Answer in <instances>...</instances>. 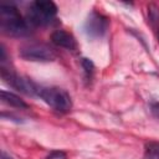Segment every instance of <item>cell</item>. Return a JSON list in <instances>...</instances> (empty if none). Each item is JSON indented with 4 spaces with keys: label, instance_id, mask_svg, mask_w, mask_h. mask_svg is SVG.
<instances>
[{
    "label": "cell",
    "instance_id": "3957f363",
    "mask_svg": "<svg viewBox=\"0 0 159 159\" xmlns=\"http://www.w3.org/2000/svg\"><path fill=\"white\" fill-rule=\"evenodd\" d=\"M57 14V6L50 0H36L30 5L27 21L30 25H47Z\"/></svg>",
    "mask_w": 159,
    "mask_h": 159
},
{
    "label": "cell",
    "instance_id": "5b68a950",
    "mask_svg": "<svg viewBox=\"0 0 159 159\" xmlns=\"http://www.w3.org/2000/svg\"><path fill=\"white\" fill-rule=\"evenodd\" d=\"M1 77L7 84L14 87L15 89H17L27 96H37V91H39L40 86H37L30 78L19 76V75L14 73L12 71L6 70L5 67H1Z\"/></svg>",
    "mask_w": 159,
    "mask_h": 159
},
{
    "label": "cell",
    "instance_id": "7a4b0ae2",
    "mask_svg": "<svg viewBox=\"0 0 159 159\" xmlns=\"http://www.w3.org/2000/svg\"><path fill=\"white\" fill-rule=\"evenodd\" d=\"M37 96L51 108L57 112L67 113L72 108V99L70 94L58 87H39Z\"/></svg>",
    "mask_w": 159,
    "mask_h": 159
},
{
    "label": "cell",
    "instance_id": "277c9868",
    "mask_svg": "<svg viewBox=\"0 0 159 159\" xmlns=\"http://www.w3.org/2000/svg\"><path fill=\"white\" fill-rule=\"evenodd\" d=\"M20 56L26 61L51 62L56 60L55 51L43 43H30L20 48Z\"/></svg>",
    "mask_w": 159,
    "mask_h": 159
},
{
    "label": "cell",
    "instance_id": "4fadbf2b",
    "mask_svg": "<svg viewBox=\"0 0 159 159\" xmlns=\"http://www.w3.org/2000/svg\"><path fill=\"white\" fill-rule=\"evenodd\" d=\"M152 112H153L157 117H159V103H153V104H152Z\"/></svg>",
    "mask_w": 159,
    "mask_h": 159
},
{
    "label": "cell",
    "instance_id": "8fae6325",
    "mask_svg": "<svg viewBox=\"0 0 159 159\" xmlns=\"http://www.w3.org/2000/svg\"><path fill=\"white\" fill-rule=\"evenodd\" d=\"M82 67L84 68V72H86L87 76H91V75L93 73L94 66H93V63H92L91 60H88V58H83V60H82Z\"/></svg>",
    "mask_w": 159,
    "mask_h": 159
},
{
    "label": "cell",
    "instance_id": "52a82bcc",
    "mask_svg": "<svg viewBox=\"0 0 159 159\" xmlns=\"http://www.w3.org/2000/svg\"><path fill=\"white\" fill-rule=\"evenodd\" d=\"M51 40L58 47H63V48L70 50V51H75L77 48V42H76L75 37L65 30L53 31L51 35Z\"/></svg>",
    "mask_w": 159,
    "mask_h": 159
},
{
    "label": "cell",
    "instance_id": "5bb4252c",
    "mask_svg": "<svg viewBox=\"0 0 159 159\" xmlns=\"http://www.w3.org/2000/svg\"><path fill=\"white\" fill-rule=\"evenodd\" d=\"M1 159H12V157H10L9 154H6L4 150L1 152Z\"/></svg>",
    "mask_w": 159,
    "mask_h": 159
},
{
    "label": "cell",
    "instance_id": "30bf717a",
    "mask_svg": "<svg viewBox=\"0 0 159 159\" xmlns=\"http://www.w3.org/2000/svg\"><path fill=\"white\" fill-rule=\"evenodd\" d=\"M143 159H159V142H150L145 145Z\"/></svg>",
    "mask_w": 159,
    "mask_h": 159
},
{
    "label": "cell",
    "instance_id": "7c38bea8",
    "mask_svg": "<svg viewBox=\"0 0 159 159\" xmlns=\"http://www.w3.org/2000/svg\"><path fill=\"white\" fill-rule=\"evenodd\" d=\"M46 159H67V155L65 152L62 150H52L47 157Z\"/></svg>",
    "mask_w": 159,
    "mask_h": 159
},
{
    "label": "cell",
    "instance_id": "9a60e30c",
    "mask_svg": "<svg viewBox=\"0 0 159 159\" xmlns=\"http://www.w3.org/2000/svg\"><path fill=\"white\" fill-rule=\"evenodd\" d=\"M155 32H157V37H158V41H159V27L155 30Z\"/></svg>",
    "mask_w": 159,
    "mask_h": 159
},
{
    "label": "cell",
    "instance_id": "6da1fadb",
    "mask_svg": "<svg viewBox=\"0 0 159 159\" xmlns=\"http://www.w3.org/2000/svg\"><path fill=\"white\" fill-rule=\"evenodd\" d=\"M0 27L10 36H25L29 34L30 22L20 15L16 7L2 5L0 7Z\"/></svg>",
    "mask_w": 159,
    "mask_h": 159
},
{
    "label": "cell",
    "instance_id": "ba28073f",
    "mask_svg": "<svg viewBox=\"0 0 159 159\" xmlns=\"http://www.w3.org/2000/svg\"><path fill=\"white\" fill-rule=\"evenodd\" d=\"M0 94H1V101L6 104L11 106V107L20 108V109L29 107L27 103L24 99H21L19 96H16L15 93H11V92H7V91H1Z\"/></svg>",
    "mask_w": 159,
    "mask_h": 159
},
{
    "label": "cell",
    "instance_id": "9c48e42d",
    "mask_svg": "<svg viewBox=\"0 0 159 159\" xmlns=\"http://www.w3.org/2000/svg\"><path fill=\"white\" fill-rule=\"evenodd\" d=\"M148 19L154 30H157L159 27V6L157 4L152 2L148 5Z\"/></svg>",
    "mask_w": 159,
    "mask_h": 159
},
{
    "label": "cell",
    "instance_id": "8992f818",
    "mask_svg": "<svg viewBox=\"0 0 159 159\" xmlns=\"http://www.w3.org/2000/svg\"><path fill=\"white\" fill-rule=\"evenodd\" d=\"M108 27V19L96 11L91 12L86 20L84 30L91 37H101L106 34Z\"/></svg>",
    "mask_w": 159,
    "mask_h": 159
}]
</instances>
